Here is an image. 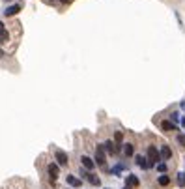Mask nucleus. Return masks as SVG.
<instances>
[{
    "instance_id": "obj_1",
    "label": "nucleus",
    "mask_w": 185,
    "mask_h": 189,
    "mask_svg": "<svg viewBox=\"0 0 185 189\" xmlns=\"http://www.w3.org/2000/svg\"><path fill=\"white\" fill-rule=\"evenodd\" d=\"M146 159H148V163H150V167H152V165H159V161H161L159 150L155 148V146H148V156H146Z\"/></svg>"
},
{
    "instance_id": "obj_2",
    "label": "nucleus",
    "mask_w": 185,
    "mask_h": 189,
    "mask_svg": "<svg viewBox=\"0 0 185 189\" xmlns=\"http://www.w3.org/2000/svg\"><path fill=\"white\" fill-rule=\"evenodd\" d=\"M95 165H99V167H105L107 165V152H105V148H103V144H99L97 148H95Z\"/></svg>"
},
{
    "instance_id": "obj_3",
    "label": "nucleus",
    "mask_w": 185,
    "mask_h": 189,
    "mask_svg": "<svg viewBox=\"0 0 185 189\" xmlns=\"http://www.w3.org/2000/svg\"><path fill=\"white\" fill-rule=\"evenodd\" d=\"M47 172H49V178L54 182L56 178L60 176V165H58V163H51V165L47 167Z\"/></svg>"
},
{
    "instance_id": "obj_4",
    "label": "nucleus",
    "mask_w": 185,
    "mask_h": 189,
    "mask_svg": "<svg viewBox=\"0 0 185 189\" xmlns=\"http://www.w3.org/2000/svg\"><path fill=\"white\" fill-rule=\"evenodd\" d=\"M56 163H58L60 167H66L67 165V153L64 152V150H56Z\"/></svg>"
},
{
    "instance_id": "obj_5",
    "label": "nucleus",
    "mask_w": 185,
    "mask_h": 189,
    "mask_svg": "<svg viewBox=\"0 0 185 189\" xmlns=\"http://www.w3.org/2000/svg\"><path fill=\"white\" fill-rule=\"evenodd\" d=\"M138 184H140V180L135 176V174H129V176L125 178V187H131V189H135V187H138Z\"/></svg>"
},
{
    "instance_id": "obj_6",
    "label": "nucleus",
    "mask_w": 185,
    "mask_h": 189,
    "mask_svg": "<svg viewBox=\"0 0 185 189\" xmlns=\"http://www.w3.org/2000/svg\"><path fill=\"white\" fill-rule=\"evenodd\" d=\"M81 163H82L84 169H88V170H94V167H95V161L90 159L88 156H82V157H81Z\"/></svg>"
},
{
    "instance_id": "obj_7",
    "label": "nucleus",
    "mask_w": 185,
    "mask_h": 189,
    "mask_svg": "<svg viewBox=\"0 0 185 189\" xmlns=\"http://www.w3.org/2000/svg\"><path fill=\"white\" fill-rule=\"evenodd\" d=\"M66 180H67V184H69L71 187H81V185H82V180H81V178H75L73 174H67Z\"/></svg>"
},
{
    "instance_id": "obj_8",
    "label": "nucleus",
    "mask_w": 185,
    "mask_h": 189,
    "mask_svg": "<svg viewBox=\"0 0 185 189\" xmlns=\"http://www.w3.org/2000/svg\"><path fill=\"white\" fill-rule=\"evenodd\" d=\"M82 176L86 178L92 185H99V184H101V180H99V178L95 176V174H92V172H82Z\"/></svg>"
},
{
    "instance_id": "obj_9",
    "label": "nucleus",
    "mask_w": 185,
    "mask_h": 189,
    "mask_svg": "<svg viewBox=\"0 0 185 189\" xmlns=\"http://www.w3.org/2000/svg\"><path fill=\"white\" fill-rule=\"evenodd\" d=\"M103 148H105L107 153H112V156H114V153H118V148H116V144L112 142V141H107V142L103 144Z\"/></svg>"
},
{
    "instance_id": "obj_10",
    "label": "nucleus",
    "mask_w": 185,
    "mask_h": 189,
    "mask_svg": "<svg viewBox=\"0 0 185 189\" xmlns=\"http://www.w3.org/2000/svg\"><path fill=\"white\" fill-rule=\"evenodd\" d=\"M159 153H161V159H170V157H172V150H170V146H161V150H159Z\"/></svg>"
},
{
    "instance_id": "obj_11",
    "label": "nucleus",
    "mask_w": 185,
    "mask_h": 189,
    "mask_svg": "<svg viewBox=\"0 0 185 189\" xmlns=\"http://www.w3.org/2000/svg\"><path fill=\"white\" fill-rule=\"evenodd\" d=\"M161 129L163 131H174L176 129V124L172 120H165V122H161Z\"/></svg>"
},
{
    "instance_id": "obj_12",
    "label": "nucleus",
    "mask_w": 185,
    "mask_h": 189,
    "mask_svg": "<svg viewBox=\"0 0 185 189\" xmlns=\"http://www.w3.org/2000/svg\"><path fill=\"white\" fill-rule=\"evenodd\" d=\"M137 165L140 169H148V167H150V163H148V159L144 156H137Z\"/></svg>"
},
{
    "instance_id": "obj_13",
    "label": "nucleus",
    "mask_w": 185,
    "mask_h": 189,
    "mask_svg": "<svg viewBox=\"0 0 185 189\" xmlns=\"http://www.w3.org/2000/svg\"><path fill=\"white\" fill-rule=\"evenodd\" d=\"M19 10H21V6H19V4H15V6H10V8L6 10L4 13H6V15H8V17H11V15H15V13H17Z\"/></svg>"
},
{
    "instance_id": "obj_14",
    "label": "nucleus",
    "mask_w": 185,
    "mask_h": 189,
    "mask_svg": "<svg viewBox=\"0 0 185 189\" xmlns=\"http://www.w3.org/2000/svg\"><path fill=\"white\" fill-rule=\"evenodd\" d=\"M124 153H125L127 157H131L133 153H135V148H133V144H129V142H127V144H124Z\"/></svg>"
},
{
    "instance_id": "obj_15",
    "label": "nucleus",
    "mask_w": 185,
    "mask_h": 189,
    "mask_svg": "<svg viewBox=\"0 0 185 189\" xmlns=\"http://www.w3.org/2000/svg\"><path fill=\"white\" fill-rule=\"evenodd\" d=\"M159 185H163V187H166L168 184H170V176H166V174H163V176H159Z\"/></svg>"
},
{
    "instance_id": "obj_16",
    "label": "nucleus",
    "mask_w": 185,
    "mask_h": 189,
    "mask_svg": "<svg viewBox=\"0 0 185 189\" xmlns=\"http://www.w3.org/2000/svg\"><path fill=\"white\" fill-rule=\"evenodd\" d=\"M8 39H10V34H8V30H6V28H2V30H0V43H6Z\"/></svg>"
},
{
    "instance_id": "obj_17",
    "label": "nucleus",
    "mask_w": 185,
    "mask_h": 189,
    "mask_svg": "<svg viewBox=\"0 0 185 189\" xmlns=\"http://www.w3.org/2000/svg\"><path fill=\"white\" fill-rule=\"evenodd\" d=\"M122 139H124V133L122 131H116V135H114V142L120 146V144H122Z\"/></svg>"
},
{
    "instance_id": "obj_18",
    "label": "nucleus",
    "mask_w": 185,
    "mask_h": 189,
    "mask_svg": "<svg viewBox=\"0 0 185 189\" xmlns=\"http://www.w3.org/2000/svg\"><path fill=\"white\" fill-rule=\"evenodd\" d=\"M178 184H180L181 187H185V172H181V174H178Z\"/></svg>"
},
{
    "instance_id": "obj_19",
    "label": "nucleus",
    "mask_w": 185,
    "mask_h": 189,
    "mask_svg": "<svg viewBox=\"0 0 185 189\" xmlns=\"http://www.w3.org/2000/svg\"><path fill=\"white\" fill-rule=\"evenodd\" d=\"M157 170L159 172H166V163H159L157 165Z\"/></svg>"
},
{
    "instance_id": "obj_20",
    "label": "nucleus",
    "mask_w": 185,
    "mask_h": 189,
    "mask_svg": "<svg viewBox=\"0 0 185 189\" xmlns=\"http://www.w3.org/2000/svg\"><path fill=\"white\" fill-rule=\"evenodd\" d=\"M178 144H181L185 148V135H178Z\"/></svg>"
},
{
    "instance_id": "obj_21",
    "label": "nucleus",
    "mask_w": 185,
    "mask_h": 189,
    "mask_svg": "<svg viewBox=\"0 0 185 189\" xmlns=\"http://www.w3.org/2000/svg\"><path fill=\"white\" fill-rule=\"evenodd\" d=\"M2 28H6V26H4V23H2V21H0V30H2Z\"/></svg>"
},
{
    "instance_id": "obj_22",
    "label": "nucleus",
    "mask_w": 185,
    "mask_h": 189,
    "mask_svg": "<svg viewBox=\"0 0 185 189\" xmlns=\"http://www.w3.org/2000/svg\"><path fill=\"white\" fill-rule=\"evenodd\" d=\"M62 2H69V0H62Z\"/></svg>"
},
{
    "instance_id": "obj_23",
    "label": "nucleus",
    "mask_w": 185,
    "mask_h": 189,
    "mask_svg": "<svg viewBox=\"0 0 185 189\" xmlns=\"http://www.w3.org/2000/svg\"><path fill=\"white\" fill-rule=\"evenodd\" d=\"M124 189H131V187H124Z\"/></svg>"
}]
</instances>
